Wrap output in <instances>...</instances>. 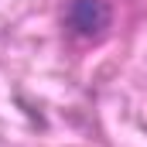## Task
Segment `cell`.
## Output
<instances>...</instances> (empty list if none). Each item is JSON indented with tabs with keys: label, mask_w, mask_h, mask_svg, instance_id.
<instances>
[{
	"label": "cell",
	"mask_w": 147,
	"mask_h": 147,
	"mask_svg": "<svg viewBox=\"0 0 147 147\" xmlns=\"http://www.w3.org/2000/svg\"><path fill=\"white\" fill-rule=\"evenodd\" d=\"M69 21H72V28L79 34L92 38V34H99V31L110 24V7H106L103 0H72Z\"/></svg>",
	"instance_id": "cell-1"
}]
</instances>
